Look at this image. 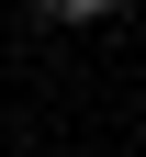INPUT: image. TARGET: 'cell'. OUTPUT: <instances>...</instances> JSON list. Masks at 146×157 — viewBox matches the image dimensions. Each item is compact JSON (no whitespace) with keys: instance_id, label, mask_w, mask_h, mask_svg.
I'll list each match as a JSON object with an SVG mask.
<instances>
[{"instance_id":"cell-1","label":"cell","mask_w":146,"mask_h":157,"mask_svg":"<svg viewBox=\"0 0 146 157\" xmlns=\"http://www.w3.org/2000/svg\"><path fill=\"white\" fill-rule=\"evenodd\" d=\"M112 11H135V0H34V23H112Z\"/></svg>"}]
</instances>
